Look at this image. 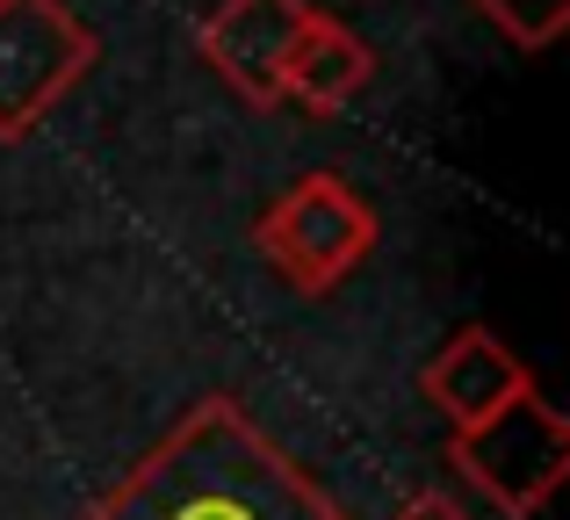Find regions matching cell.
<instances>
[{
  "label": "cell",
  "mask_w": 570,
  "mask_h": 520,
  "mask_svg": "<svg viewBox=\"0 0 570 520\" xmlns=\"http://www.w3.org/2000/svg\"><path fill=\"white\" fill-rule=\"evenodd\" d=\"M419 391H426V405L441 412L448 434H455V426H476L484 412L513 405L520 391H534V376L491 325H455V333L441 340V354L419 369Z\"/></svg>",
  "instance_id": "8992f818"
},
{
  "label": "cell",
  "mask_w": 570,
  "mask_h": 520,
  "mask_svg": "<svg viewBox=\"0 0 570 520\" xmlns=\"http://www.w3.org/2000/svg\"><path fill=\"white\" fill-rule=\"evenodd\" d=\"M368 72H376V51H368L347 22L311 8L304 37H296V51H289V72H282V95L304 101L311 116H333L368 87Z\"/></svg>",
  "instance_id": "52a82bcc"
},
{
  "label": "cell",
  "mask_w": 570,
  "mask_h": 520,
  "mask_svg": "<svg viewBox=\"0 0 570 520\" xmlns=\"http://www.w3.org/2000/svg\"><path fill=\"white\" fill-rule=\"evenodd\" d=\"M80 520H347V507L282 455L238 398H195L174 434Z\"/></svg>",
  "instance_id": "6da1fadb"
},
{
  "label": "cell",
  "mask_w": 570,
  "mask_h": 520,
  "mask_svg": "<svg viewBox=\"0 0 570 520\" xmlns=\"http://www.w3.org/2000/svg\"><path fill=\"white\" fill-rule=\"evenodd\" d=\"M261 254L296 296H325L376 254V210L340 174H304L275 210L261 217Z\"/></svg>",
  "instance_id": "3957f363"
},
{
  "label": "cell",
  "mask_w": 570,
  "mask_h": 520,
  "mask_svg": "<svg viewBox=\"0 0 570 520\" xmlns=\"http://www.w3.org/2000/svg\"><path fill=\"white\" fill-rule=\"evenodd\" d=\"M448 463H455L499 513L534 520L570 478V426L542 391H520L513 405L484 412L476 426H455V434H448Z\"/></svg>",
  "instance_id": "7a4b0ae2"
},
{
  "label": "cell",
  "mask_w": 570,
  "mask_h": 520,
  "mask_svg": "<svg viewBox=\"0 0 570 520\" xmlns=\"http://www.w3.org/2000/svg\"><path fill=\"white\" fill-rule=\"evenodd\" d=\"M397 520H470V513H462L448 492H419V499H404V507H397Z\"/></svg>",
  "instance_id": "9c48e42d"
},
{
  "label": "cell",
  "mask_w": 570,
  "mask_h": 520,
  "mask_svg": "<svg viewBox=\"0 0 570 520\" xmlns=\"http://www.w3.org/2000/svg\"><path fill=\"white\" fill-rule=\"evenodd\" d=\"M476 14H484L513 51H549L570 29V0H476Z\"/></svg>",
  "instance_id": "ba28073f"
},
{
  "label": "cell",
  "mask_w": 570,
  "mask_h": 520,
  "mask_svg": "<svg viewBox=\"0 0 570 520\" xmlns=\"http://www.w3.org/2000/svg\"><path fill=\"white\" fill-rule=\"evenodd\" d=\"M95 66V37L66 0H0V145H22Z\"/></svg>",
  "instance_id": "277c9868"
},
{
  "label": "cell",
  "mask_w": 570,
  "mask_h": 520,
  "mask_svg": "<svg viewBox=\"0 0 570 520\" xmlns=\"http://www.w3.org/2000/svg\"><path fill=\"white\" fill-rule=\"evenodd\" d=\"M304 22H311V0H224V8L203 14L195 51L209 58V72H217L246 109H275Z\"/></svg>",
  "instance_id": "5b68a950"
}]
</instances>
